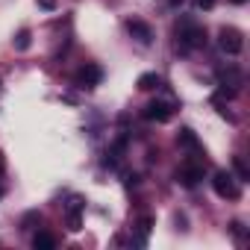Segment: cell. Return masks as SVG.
<instances>
[{
  "label": "cell",
  "mask_w": 250,
  "mask_h": 250,
  "mask_svg": "<svg viewBox=\"0 0 250 250\" xmlns=\"http://www.w3.org/2000/svg\"><path fill=\"white\" fill-rule=\"evenodd\" d=\"M200 47H206V30L200 24H194L191 18H183L177 24V50L191 53V50H200Z\"/></svg>",
  "instance_id": "1"
},
{
  "label": "cell",
  "mask_w": 250,
  "mask_h": 250,
  "mask_svg": "<svg viewBox=\"0 0 250 250\" xmlns=\"http://www.w3.org/2000/svg\"><path fill=\"white\" fill-rule=\"evenodd\" d=\"M212 188H215V194L224 197V200H238V197H241L238 180H235L232 174H227V171H215V174H212Z\"/></svg>",
  "instance_id": "2"
},
{
  "label": "cell",
  "mask_w": 250,
  "mask_h": 250,
  "mask_svg": "<svg viewBox=\"0 0 250 250\" xmlns=\"http://www.w3.org/2000/svg\"><path fill=\"white\" fill-rule=\"evenodd\" d=\"M218 47L227 53V56H238L244 50V36L235 30V27H221L218 33Z\"/></svg>",
  "instance_id": "3"
},
{
  "label": "cell",
  "mask_w": 250,
  "mask_h": 250,
  "mask_svg": "<svg viewBox=\"0 0 250 250\" xmlns=\"http://www.w3.org/2000/svg\"><path fill=\"white\" fill-rule=\"evenodd\" d=\"M100 80H103V68L94 65V62L83 65V68L74 74V83H77L80 88H94V85H100Z\"/></svg>",
  "instance_id": "4"
},
{
  "label": "cell",
  "mask_w": 250,
  "mask_h": 250,
  "mask_svg": "<svg viewBox=\"0 0 250 250\" xmlns=\"http://www.w3.org/2000/svg\"><path fill=\"white\" fill-rule=\"evenodd\" d=\"M147 121H156V124H165V121H171L174 118V106L168 103V100H150L147 106H145V112H142Z\"/></svg>",
  "instance_id": "5"
},
{
  "label": "cell",
  "mask_w": 250,
  "mask_h": 250,
  "mask_svg": "<svg viewBox=\"0 0 250 250\" xmlns=\"http://www.w3.org/2000/svg\"><path fill=\"white\" fill-rule=\"evenodd\" d=\"M206 177V168H203V162H186L180 171H177V180L186 186V188H194L200 180Z\"/></svg>",
  "instance_id": "6"
},
{
  "label": "cell",
  "mask_w": 250,
  "mask_h": 250,
  "mask_svg": "<svg viewBox=\"0 0 250 250\" xmlns=\"http://www.w3.org/2000/svg\"><path fill=\"white\" fill-rule=\"evenodd\" d=\"M127 33H130L139 44H145V47L153 42V30H150V24H145V21H139V18L127 21Z\"/></svg>",
  "instance_id": "7"
},
{
  "label": "cell",
  "mask_w": 250,
  "mask_h": 250,
  "mask_svg": "<svg viewBox=\"0 0 250 250\" xmlns=\"http://www.w3.org/2000/svg\"><path fill=\"white\" fill-rule=\"evenodd\" d=\"M83 209H85V200L83 197H71V203H68V229H80V224H83Z\"/></svg>",
  "instance_id": "8"
},
{
  "label": "cell",
  "mask_w": 250,
  "mask_h": 250,
  "mask_svg": "<svg viewBox=\"0 0 250 250\" xmlns=\"http://www.w3.org/2000/svg\"><path fill=\"white\" fill-rule=\"evenodd\" d=\"M218 85H229V88L238 91V85H241V71H238V68H227V71H221V74H218Z\"/></svg>",
  "instance_id": "9"
},
{
  "label": "cell",
  "mask_w": 250,
  "mask_h": 250,
  "mask_svg": "<svg viewBox=\"0 0 250 250\" xmlns=\"http://www.w3.org/2000/svg\"><path fill=\"white\" fill-rule=\"evenodd\" d=\"M177 142H180V147H188V150H203V147H200V142H197V136H194V130H188V127H183V130L177 133Z\"/></svg>",
  "instance_id": "10"
},
{
  "label": "cell",
  "mask_w": 250,
  "mask_h": 250,
  "mask_svg": "<svg viewBox=\"0 0 250 250\" xmlns=\"http://www.w3.org/2000/svg\"><path fill=\"white\" fill-rule=\"evenodd\" d=\"M136 85H139V88H142V91H153V88H159V85H162V77H159V74H153V71H150V74H142V77H139V83H136Z\"/></svg>",
  "instance_id": "11"
},
{
  "label": "cell",
  "mask_w": 250,
  "mask_h": 250,
  "mask_svg": "<svg viewBox=\"0 0 250 250\" xmlns=\"http://www.w3.org/2000/svg\"><path fill=\"white\" fill-rule=\"evenodd\" d=\"M33 247H36V250H53V247H56V238H53L50 232H36V235H33Z\"/></svg>",
  "instance_id": "12"
},
{
  "label": "cell",
  "mask_w": 250,
  "mask_h": 250,
  "mask_svg": "<svg viewBox=\"0 0 250 250\" xmlns=\"http://www.w3.org/2000/svg\"><path fill=\"white\" fill-rule=\"evenodd\" d=\"M150 227H153L150 218H142V221H139V235H136V244H139V247L147 244V232H150Z\"/></svg>",
  "instance_id": "13"
},
{
  "label": "cell",
  "mask_w": 250,
  "mask_h": 250,
  "mask_svg": "<svg viewBox=\"0 0 250 250\" xmlns=\"http://www.w3.org/2000/svg\"><path fill=\"white\" fill-rule=\"evenodd\" d=\"M232 168H235V174H238L241 180H247V177H250V171H247V165H244V159H241V156H232Z\"/></svg>",
  "instance_id": "14"
},
{
  "label": "cell",
  "mask_w": 250,
  "mask_h": 250,
  "mask_svg": "<svg viewBox=\"0 0 250 250\" xmlns=\"http://www.w3.org/2000/svg\"><path fill=\"white\" fill-rule=\"evenodd\" d=\"M15 47H18V50H27V47H30V30H21V33L15 36Z\"/></svg>",
  "instance_id": "15"
},
{
  "label": "cell",
  "mask_w": 250,
  "mask_h": 250,
  "mask_svg": "<svg viewBox=\"0 0 250 250\" xmlns=\"http://www.w3.org/2000/svg\"><path fill=\"white\" fill-rule=\"evenodd\" d=\"M36 221H42V215H39V212H30V215H24V229H30Z\"/></svg>",
  "instance_id": "16"
},
{
  "label": "cell",
  "mask_w": 250,
  "mask_h": 250,
  "mask_svg": "<svg viewBox=\"0 0 250 250\" xmlns=\"http://www.w3.org/2000/svg\"><path fill=\"white\" fill-rule=\"evenodd\" d=\"M124 183H127V188H136L139 186V174H127V180H124Z\"/></svg>",
  "instance_id": "17"
},
{
  "label": "cell",
  "mask_w": 250,
  "mask_h": 250,
  "mask_svg": "<svg viewBox=\"0 0 250 250\" xmlns=\"http://www.w3.org/2000/svg\"><path fill=\"white\" fill-rule=\"evenodd\" d=\"M194 3H197V9H212L215 0H194Z\"/></svg>",
  "instance_id": "18"
},
{
  "label": "cell",
  "mask_w": 250,
  "mask_h": 250,
  "mask_svg": "<svg viewBox=\"0 0 250 250\" xmlns=\"http://www.w3.org/2000/svg\"><path fill=\"white\" fill-rule=\"evenodd\" d=\"M39 3H42L44 9H53V0H39Z\"/></svg>",
  "instance_id": "19"
},
{
  "label": "cell",
  "mask_w": 250,
  "mask_h": 250,
  "mask_svg": "<svg viewBox=\"0 0 250 250\" xmlns=\"http://www.w3.org/2000/svg\"><path fill=\"white\" fill-rule=\"evenodd\" d=\"M168 6H183V0H165Z\"/></svg>",
  "instance_id": "20"
},
{
  "label": "cell",
  "mask_w": 250,
  "mask_h": 250,
  "mask_svg": "<svg viewBox=\"0 0 250 250\" xmlns=\"http://www.w3.org/2000/svg\"><path fill=\"white\" fill-rule=\"evenodd\" d=\"M232 3H247V0H232Z\"/></svg>",
  "instance_id": "21"
},
{
  "label": "cell",
  "mask_w": 250,
  "mask_h": 250,
  "mask_svg": "<svg viewBox=\"0 0 250 250\" xmlns=\"http://www.w3.org/2000/svg\"><path fill=\"white\" fill-rule=\"evenodd\" d=\"M0 197H3V188H0Z\"/></svg>",
  "instance_id": "22"
}]
</instances>
